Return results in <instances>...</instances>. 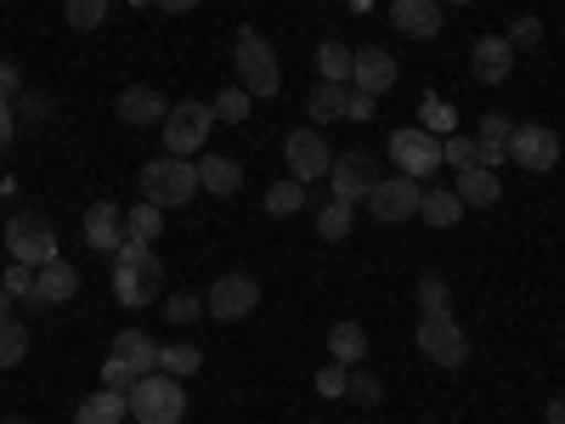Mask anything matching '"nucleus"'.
I'll return each mask as SVG.
<instances>
[{
	"instance_id": "f257e3e1",
	"label": "nucleus",
	"mask_w": 565,
	"mask_h": 424,
	"mask_svg": "<svg viewBox=\"0 0 565 424\" xmlns=\"http://www.w3.org/2000/svg\"><path fill=\"white\" fill-rule=\"evenodd\" d=\"M164 295V261L153 255V244H125L114 250V300L125 311H141Z\"/></svg>"
},
{
	"instance_id": "f03ea898",
	"label": "nucleus",
	"mask_w": 565,
	"mask_h": 424,
	"mask_svg": "<svg viewBox=\"0 0 565 424\" xmlns=\"http://www.w3.org/2000/svg\"><path fill=\"white\" fill-rule=\"evenodd\" d=\"M193 193H199V165H193V159L164 153V159H153L148 170H141V199L159 204V210H181V204H193Z\"/></svg>"
},
{
	"instance_id": "7ed1b4c3",
	"label": "nucleus",
	"mask_w": 565,
	"mask_h": 424,
	"mask_svg": "<svg viewBox=\"0 0 565 424\" xmlns=\"http://www.w3.org/2000/svg\"><path fill=\"white\" fill-rule=\"evenodd\" d=\"M232 63H238V85L249 91V97H277L282 91V68H277L260 29H238V40H232Z\"/></svg>"
},
{
	"instance_id": "20e7f679",
	"label": "nucleus",
	"mask_w": 565,
	"mask_h": 424,
	"mask_svg": "<svg viewBox=\"0 0 565 424\" xmlns=\"http://www.w3.org/2000/svg\"><path fill=\"white\" fill-rule=\"evenodd\" d=\"M141 373H159V346L141 335V328H119V335H114V351H108V362H103V385L130 391Z\"/></svg>"
},
{
	"instance_id": "39448f33",
	"label": "nucleus",
	"mask_w": 565,
	"mask_h": 424,
	"mask_svg": "<svg viewBox=\"0 0 565 424\" xmlns=\"http://www.w3.org/2000/svg\"><path fill=\"white\" fill-rule=\"evenodd\" d=\"M125 396H130V418L136 424H181V413H186L181 380H170V373H141Z\"/></svg>"
},
{
	"instance_id": "423d86ee",
	"label": "nucleus",
	"mask_w": 565,
	"mask_h": 424,
	"mask_svg": "<svg viewBox=\"0 0 565 424\" xmlns=\"http://www.w3.org/2000/svg\"><path fill=\"white\" fill-rule=\"evenodd\" d=\"M221 119H215V108L210 103H175L170 114H164V153H175V159H193L204 141H210V130H215Z\"/></svg>"
},
{
	"instance_id": "0eeeda50",
	"label": "nucleus",
	"mask_w": 565,
	"mask_h": 424,
	"mask_svg": "<svg viewBox=\"0 0 565 424\" xmlns=\"http://www.w3.org/2000/svg\"><path fill=\"white\" fill-rule=\"evenodd\" d=\"M391 165H396V176L424 181L430 170H441V136L436 130H418V125L391 130Z\"/></svg>"
},
{
	"instance_id": "6e6552de",
	"label": "nucleus",
	"mask_w": 565,
	"mask_h": 424,
	"mask_svg": "<svg viewBox=\"0 0 565 424\" xmlns=\"http://www.w3.org/2000/svg\"><path fill=\"white\" fill-rule=\"evenodd\" d=\"M7 255H12V261H23V266H45V261H57V226L45 221V215H34V210L12 215V226H7Z\"/></svg>"
},
{
	"instance_id": "1a4fd4ad",
	"label": "nucleus",
	"mask_w": 565,
	"mask_h": 424,
	"mask_svg": "<svg viewBox=\"0 0 565 424\" xmlns=\"http://www.w3.org/2000/svg\"><path fill=\"white\" fill-rule=\"evenodd\" d=\"M255 306H260V283H255L249 272H226V277H215V289L204 295V311L221 317V322H244Z\"/></svg>"
},
{
	"instance_id": "9d476101",
	"label": "nucleus",
	"mask_w": 565,
	"mask_h": 424,
	"mask_svg": "<svg viewBox=\"0 0 565 424\" xmlns=\"http://www.w3.org/2000/svg\"><path fill=\"white\" fill-rule=\"evenodd\" d=\"M418 351L436 368H463L469 362V340L452 317H418Z\"/></svg>"
},
{
	"instance_id": "9b49d317",
	"label": "nucleus",
	"mask_w": 565,
	"mask_h": 424,
	"mask_svg": "<svg viewBox=\"0 0 565 424\" xmlns=\"http://www.w3.org/2000/svg\"><path fill=\"white\" fill-rule=\"evenodd\" d=\"M282 153H289L295 181H317V176H328V165H334V153H328V141H322L317 125H295L289 136H282Z\"/></svg>"
},
{
	"instance_id": "f8f14e48",
	"label": "nucleus",
	"mask_w": 565,
	"mask_h": 424,
	"mask_svg": "<svg viewBox=\"0 0 565 424\" xmlns=\"http://www.w3.org/2000/svg\"><path fill=\"white\" fill-rule=\"evenodd\" d=\"M509 159L521 165V170H532V176H543V170L559 165V136H554L548 125H514V136H509Z\"/></svg>"
},
{
	"instance_id": "ddd939ff",
	"label": "nucleus",
	"mask_w": 565,
	"mask_h": 424,
	"mask_svg": "<svg viewBox=\"0 0 565 424\" xmlns=\"http://www.w3.org/2000/svg\"><path fill=\"white\" fill-rule=\"evenodd\" d=\"M418 204H424V193H418L413 176H380L367 193L373 221H407V215H418Z\"/></svg>"
},
{
	"instance_id": "4468645a",
	"label": "nucleus",
	"mask_w": 565,
	"mask_h": 424,
	"mask_svg": "<svg viewBox=\"0 0 565 424\" xmlns=\"http://www.w3.org/2000/svg\"><path fill=\"white\" fill-rule=\"evenodd\" d=\"M373 159L367 153H340L334 165H328V187H334V199H345V204H356V199H367L373 193Z\"/></svg>"
},
{
	"instance_id": "2eb2a0df",
	"label": "nucleus",
	"mask_w": 565,
	"mask_h": 424,
	"mask_svg": "<svg viewBox=\"0 0 565 424\" xmlns=\"http://www.w3.org/2000/svg\"><path fill=\"white\" fill-rule=\"evenodd\" d=\"M469 68H476L481 85H509V74H514V45H509V34H481L476 52H469Z\"/></svg>"
},
{
	"instance_id": "dca6fc26",
	"label": "nucleus",
	"mask_w": 565,
	"mask_h": 424,
	"mask_svg": "<svg viewBox=\"0 0 565 424\" xmlns=\"http://www.w3.org/2000/svg\"><path fill=\"white\" fill-rule=\"evenodd\" d=\"M351 85L367 91V97H385V91L396 85V57L380 52V45H362V52L351 57Z\"/></svg>"
},
{
	"instance_id": "f3484780",
	"label": "nucleus",
	"mask_w": 565,
	"mask_h": 424,
	"mask_svg": "<svg viewBox=\"0 0 565 424\" xmlns=\"http://www.w3.org/2000/svg\"><path fill=\"white\" fill-rule=\"evenodd\" d=\"M79 295V272L57 255V261H45L34 266V306H68Z\"/></svg>"
},
{
	"instance_id": "a211bd4d",
	"label": "nucleus",
	"mask_w": 565,
	"mask_h": 424,
	"mask_svg": "<svg viewBox=\"0 0 565 424\" xmlns=\"http://www.w3.org/2000/svg\"><path fill=\"white\" fill-rule=\"evenodd\" d=\"M85 244L97 250V255H114V250H125V210L119 204H90L85 210Z\"/></svg>"
},
{
	"instance_id": "6ab92c4d",
	"label": "nucleus",
	"mask_w": 565,
	"mask_h": 424,
	"mask_svg": "<svg viewBox=\"0 0 565 424\" xmlns=\"http://www.w3.org/2000/svg\"><path fill=\"white\" fill-rule=\"evenodd\" d=\"M391 23L407 40H436L441 34V7L436 0H391Z\"/></svg>"
},
{
	"instance_id": "aec40b11",
	"label": "nucleus",
	"mask_w": 565,
	"mask_h": 424,
	"mask_svg": "<svg viewBox=\"0 0 565 424\" xmlns=\"http://www.w3.org/2000/svg\"><path fill=\"white\" fill-rule=\"evenodd\" d=\"M164 114H170V103L153 85H125L119 91V125H164Z\"/></svg>"
},
{
	"instance_id": "412c9836",
	"label": "nucleus",
	"mask_w": 565,
	"mask_h": 424,
	"mask_svg": "<svg viewBox=\"0 0 565 424\" xmlns=\"http://www.w3.org/2000/svg\"><path fill=\"white\" fill-rule=\"evenodd\" d=\"M452 193L463 199V210H492V204L503 199V187H498V170L469 165V170H458V187H452Z\"/></svg>"
},
{
	"instance_id": "4be33fe9",
	"label": "nucleus",
	"mask_w": 565,
	"mask_h": 424,
	"mask_svg": "<svg viewBox=\"0 0 565 424\" xmlns=\"http://www.w3.org/2000/svg\"><path fill=\"white\" fill-rule=\"evenodd\" d=\"M125 418H130V396L114 391V385L90 391V396L79 402V413H74V424H125Z\"/></svg>"
},
{
	"instance_id": "5701e85b",
	"label": "nucleus",
	"mask_w": 565,
	"mask_h": 424,
	"mask_svg": "<svg viewBox=\"0 0 565 424\" xmlns=\"http://www.w3.org/2000/svg\"><path fill=\"white\" fill-rule=\"evenodd\" d=\"M199 187H204V193H215V199H232L244 187V170L232 165V159H221V153H204L199 159Z\"/></svg>"
},
{
	"instance_id": "b1692460",
	"label": "nucleus",
	"mask_w": 565,
	"mask_h": 424,
	"mask_svg": "<svg viewBox=\"0 0 565 424\" xmlns=\"http://www.w3.org/2000/svg\"><path fill=\"white\" fill-rule=\"evenodd\" d=\"M509 136H514V130H509L503 114H487V119L476 125V153H481L487 170H498V165L509 159Z\"/></svg>"
},
{
	"instance_id": "393cba45",
	"label": "nucleus",
	"mask_w": 565,
	"mask_h": 424,
	"mask_svg": "<svg viewBox=\"0 0 565 424\" xmlns=\"http://www.w3.org/2000/svg\"><path fill=\"white\" fill-rule=\"evenodd\" d=\"M362 357H367V335H362V322H334V328H328V362L356 368Z\"/></svg>"
},
{
	"instance_id": "a878e982",
	"label": "nucleus",
	"mask_w": 565,
	"mask_h": 424,
	"mask_svg": "<svg viewBox=\"0 0 565 424\" xmlns=\"http://www.w3.org/2000/svg\"><path fill=\"white\" fill-rule=\"evenodd\" d=\"M159 232H164V210L141 199L136 210H125V244H159Z\"/></svg>"
},
{
	"instance_id": "bb28decb",
	"label": "nucleus",
	"mask_w": 565,
	"mask_h": 424,
	"mask_svg": "<svg viewBox=\"0 0 565 424\" xmlns=\"http://www.w3.org/2000/svg\"><path fill=\"white\" fill-rule=\"evenodd\" d=\"M345 97H351V85H334V80H322L317 91H311V125H334V119H345Z\"/></svg>"
},
{
	"instance_id": "cd10ccee",
	"label": "nucleus",
	"mask_w": 565,
	"mask_h": 424,
	"mask_svg": "<svg viewBox=\"0 0 565 424\" xmlns=\"http://www.w3.org/2000/svg\"><path fill=\"white\" fill-rule=\"evenodd\" d=\"M351 45H340V40H322L317 45V74L322 80H334V85H351Z\"/></svg>"
},
{
	"instance_id": "c85d7f7f",
	"label": "nucleus",
	"mask_w": 565,
	"mask_h": 424,
	"mask_svg": "<svg viewBox=\"0 0 565 424\" xmlns=\"http://www.w3.org/2000/svg\"><path fill=\"white\" fill-rule=\"evenodd\" d=\"M295 210H306V181H271L266 187V215H295Z\"/></svg>"
},
{
	"instance_id": "c756f323",
	"label": "nucleus",
	"mask_w": 565,
	"mask_h": 424,
	"mask_svg": "<svg viewBox=\"0 0 565 424\" xmlns=\"http://www.w3.org/2000/svg\"><path fill=\"white\" fill-rule=\"evenodd\" d=\"M418 311H424V317H452L447 277H436V272H424V277H418Z\"/></svg>"
},
{
	"instance_id": "7c9ffc66",
	"label": "nucleus",
	"mask_w": 565,
	"mask_h": 424,
	"mask_svg": "<svg viewBox=\"0 0 565 424\" xmlns=\"http://www.w3.org/2000/svg\"><path fill=\"white\" fill-rule=\"evenodd\" d=\"M463 215V199L458 193H424V204H418V221L424 226H452Z\"/></svg>"
},
{
	"instance_id": "2f4dec72",
	"label": "nucleus",
	"mask_w": 565,
	"mask_h": 424,
	"mask_svg": "<svg viewBox=\"0 0 565 424\" xmlns=\"http://www.w3.org/2000/svg\"><path fill=\"white\" fill-rule=\"evenodd\" d=\"M29 357V328L18 317H0V368H18Z\"/></svg>"
},
{
	"instance_id": "473e14b6",
	"label": "nucleus",
	"mask_w": 565,
	"mask_h": 424,
	"mask_svg": "<svg viewBox=\"0 0 565 424\" xmlns=\"http://www.w3.org/2000/svg\"><path fill=\"white\" fill-rule=\"evenodd\" d=\"M249 103H255V97H249V91H244L238 80H232L210 108H215V119H221V125H244V119H249Z\"/></svg>"
},
{
	"instance_id": "72a5a7b5",
	"label": "nucleus",
	"mask_w": 565,
	"mask_h": 424,
	"mask_svg": "<svg viewBox=\"0 0 565 424\" xmlns=\"http://www.w3.org/2000/svg\"><path fill=\"white\" fill-rule=\"evenodd\" d=\"M204 351L199 346H159V373H170V380H186V373H199Z\"/></svg>"
},
{
	"instance_id": "f704fd0d",
	"label": "nucleus",
	"mask_w": 565,
	"mask_h": 424,
	"mask_svg": "<svg viewBox=\"0 0 565 424\" xmlns=\"http://www.w3.org/2000/svg\"><path fill=\"white\" fill-rule=\"evenodd\" d=\"M351 221H356V210H351L345 199H328V204L317 210V232H322L328 244H334V239H345V232H351Z\"/></svg>"
},
{
	"instance_id": "c9c22d12",
	"label": "nucleus",
	"mask_w": 565,
	"mask_h": 424,
	"mask_svg": "<svg viewBox=\"0 0 565 424\" xmlns=\"http://www.w3.org/2000/svg\"><path fill=\"white\" fill-rule=\"evenodd\" d=\"M63 18H68V29L90 34V29H103V23H108V0H68Z\"/></svg>"
},
{
	"instance_id": "e433bc0d",
	"label": "nucleus",
	"mask_w": 565,
	"mask_h": 424,
	"mask_svg": "<svg viewBox=\"0 0 565 424\" xmlns=\"http://www.w3.org/2000/svg\"><path fill=\"white\" fill-rule=\"evenodd\" d=\"M441 165L447 170H469V165H481V153H476V136H441Z\"/></svg>"
},
{
	"instance_id": "4c0bfd02",
	"label": "nucleus",
	"mask_w": 565,
	"mask_h": 424,
	"mask_svg": "<svg viewBox=\"0 0 565 424\" xmlns=\"http://www.w3.org/2000/svg\"><path fill=\"white\" fill-rule=\"evenodd\" d=\"M345 396L356 402V407H380V396H385V385L373 380V373H362V368H351V385H345Z\"/></svg>"
},
{
	"instance_id": "58836bf2",
	"label": "nucleus",
	"mask_w": 565,
	"mask_h": 424,
	"mask_svg": "<svg viewBox=\"0 0 565 424\" xmlns=\"http://www.w3.org/2000/svg\"><path fill=\"white\" fill-rule=\"evenodd\" d=\"M164 317H170V322H199V317H204V295H170Z\"/></svg>"
},
{
	"instance_id": "ea45409f",
	"label": "nucleus",
	"mask_w": 565,
	"mask_h": 424,
	"mask_svg": "<svg viewBox=\"0 0 565 424\" xmlns=\"http://www.w3.org/2000/svg\"><path fill=\"white\" fill-rule=\"evenodd\" d=\"M537 40H543V23L537 18H514L509 23V45H514V52H532Z\"/></svg>"
},
{
	"instance_id": "a19ab883",
	"label": "nucleus",
	"mask_w": 565,
	"mask_h": 424,
	"mask_svg": "<svg viewBox=\"0 0 565 424\" xmlns=\"http://www.w3.org/2000/svg\"><path fill=\"white\" fill-rule=\"evenodd\" d=\"M345 385H351V368H340V362H328L317 373V396H345Z\"/></svg>"
},
{
	"instance_id": "79ce46f5",
	"label": "nucleus",
	"mask_w": 565,
	"mask_h": 424,
	"mask_svg": "<svg viewBox=\"0 0 565 424\" xmlns=\"http://www.w3.org/2000/svg\"><path fill=\"white\" fill-rule=\"evenodd\" d=\"M7 289H12V300H34V266L12 261L7 266Z\"/></svg>"
},
{
	"instance_id": "37998d69",
	"label": "nucleus",
	"mask_w": 565,
	"mask_h": 424,
	"mask_svg": "<svg viewBox=\"0 0 565 424\" xmlns=\"http://www.w3.org/2000/svg\"><path fill=\"white\" fill-rule=\"evenodd\" d=\"M424 119H430V130H436V136H452V125H458V119H452V108H447L441 97H424Z\"/></svg>"
},
{
	"instance_id": "c03bdc74",
	"label": "nucleus",
	"mask_w": 565,
	"mask_h": 424,
	"mask_svg": "<svg viewBox=\"0 0 565 424\" xmlns=\"http://www.w3.org/2000/svg\"><path fill=\"white\" fill-rule=\"evenodd\" d=\"M373 103H380V97H367V91H356V85H351V97H345V119H373Z\"/></svg>"
},
{
	"instance_id": "a18cd8bd",
	"label": "nucleus",
	"mask_w": 565,
	"mask_h": 424,
	"mask_svg": "<svg viewBox=\"0 0 565 424\" xmlns=\"http://www.w3.org/2000/svg\"><path fill=\"white\" fill-rule=\"evenodd\" d=\"M12 136H18V119H12V103H0V153L12 148Z\"/></svg>"
},
{
	"instance_id": "49530a36",
	"label": "nucleus",
	"mask_w": 565,
	"mask_h": 424,
	"mask_svg": "<svg viewBox=\"0 0 565 424\" xmlns=\"http://www.w3.org/2000/svg\"><path fill=\"white\" fill-rule=\"evenodd\" d=\"M12 91H18V68H12V63H0V103H7Z\"/></svg>"
},
{
	"instance_id": "de8ad7c7",
	"label": "nucleus",
	"mask_w": 565,
	"mask_h": 424,
	"mask_svg": "<svg viewBox=\"0 0 565 424\" xmlns=\"http://www.w3.org/2000/svg\"><path fill=\"white\" fill-rule=\"evenodd\" d=\"M153 7H159V12H170V18H181V12H193L199 0H153Z\"/></svg>"
},
{
	"instance_id": "09e8293b",
	"label": "nucleus",
	"mask_w": 565,
	"mask_h": 424,
	"mask_svg": "<svg viewBox=\"0 0 565 424\" xmlns=\"http://www.w3.org/2000/svg\"><path fill=\"white\" fill-rule=\"evenodd\" d=\"M548 424H565V396H554V402H548Z\"/></svg>"
},
{
	"instance_id": "8fccbe9b",
	"label": "nucleus",
	"mask_w": 565,
	"mask_h": 424,
	"mask_svg": "<svg viewBox=\"0 0 565 424\" xmlns=\"http://www.w3.org/2000/svg\"><path fill=\"white\" fill-rule=\"evenodd\" d=\"M0 317H12V289L0 283Z\"/></svg>"
},
{
	"instance_id": "3c124183",
	"label": "nucleus",
	"mask_w": 565,
	"mask_h": 424,
	"mask_svg": "<svg viewBox=\"0 0 565 424\" xmlns=\"http://www.w3.org/2000/svg\"><path fill=\"white\" fill-rule=\"evenodd\" d=\"M7 193H12V181H7V176H0V199H7Z\"/></svg>"
},
{
	"instance_id": "603ef678",
	"label": "nucleus",
	"mask_w": 565,
	"mask_h": 424,
	"mask_svg": "<svg viewBox=\"0 0 565 424\" xmlns=\"http://www.w3.org/2000/svg\"><path fill=\"white\" fill-rule=\"evenodd\" d=\"M436 7H469V0H436Z\"/></svg>"
},
{
	"instance_id": "864d4df0",
	"label": "nucleus",
	"mask_w": 565,
	"mask_h": 424,
	"mask_svg": "<svg viewBox=\"0 0 565 424\" xmlns=\"http://www.w3.org/2000/svg\"><path fill=\"white\" fill-rule=\"evenodd\" d=\"M7 424H29V418H7Z\"/></svg>"
}]
</instances>
